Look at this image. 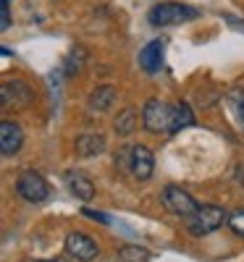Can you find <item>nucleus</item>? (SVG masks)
<instances>
[{"label":"nucleus","mask_w":244,"mask_h":262,"mask_svg":"<svg viewBox=\"0 0 244 262\" xmlns=\"http://www.w3.org/2000/svg\"><path fill=\"white\" fill-rule=\"evenodd\" d=\"M194 123V116L189 111L187 102H176V131H181L184 126H192Z\"/></svg>","instance_id":"f3484780"},{"label":"nucleus","mask_w":244,"mask_h":262,"mask_svg":"<svg viewBox=\"0 0 244 262\" xmlns=\"http://www.w3.org/2000/svg\"><path fill=\"white\" fill-rule=\"evenodd\" d=\"M3 3H11V0H3Z\"/></svg>","instance_id":"5701e85b"},{"label":"nucleus","mask_w":244,"mask_h":262,"mask_svg":"<svg viewBox=\"0 0 244 262\" xmlns=\"http://www.w3.org/2000/svg\"><path fill=\"white\" fill-rule=\"evenodd\" d=\"M87 217H92V221H100V223H110V217L105 212H97V210H84Z\"/></svg>","instance_id":"412c9836"},{"label":"nucleus","mask_w":244,"mask_h":262,"mask_svg":"<svg viewBox=\"0 0 244 262\" xmlns=\"http://www.w3.org/2000/svg\"><path fill=\"white\" fill-rule=\"evenodd\" d=\"M11 27V13H8V3H3V6H0V29H8Z\"/></svg>","instance_id":"aec40b11"},{"label":"nucleus","mask_w":244,"mask_h":262,"mask_svg":"<svg viewBox=\"0 0 244 262\" xmlns=\"http://www.w3.org/2000/svg\"><path fill=\"white\" fill-rule=\"evenodd\" d=\"M39 262H50V259H39Z\"/></svg>","instance_id":"4be33fe9"},{"label":"nucleus","mask_w":244,"mask_h":262,"mask_svg":"<svg viewBox=\"0 0 244 262\" xmlns=\"http://www.w3.org/2000/svg\"><path fill=\"white\" fill-rule=\"evenodd\" d=\"M105 149V137L100 134H82L76 139V152L82 158H90V155H100Z\"/></svg>","instance_id":"f8f14e48"},{"label":"nucleus","mask_w":244,"mask_h":262,"mask_svg":"<svg viewBox=\"0 0 244 262\" xmlns=\"http://www.w3.org/2000/svg\"><path fill=\"white\" fill-rule=\"evenodd\" d=\"M21 142H24V134H21V128L11 121H3L0 123V149H3V155H16L21 149Z\"/></svg>","instance_id":"1a4fd4ad"},{"label":"nucleus","mask_w":244,"mask_h":262,"mask_svg":"<svg viewBox=\"0 0 244 262\" xmlns=\"http://www.w3.org/2000/svg\"><path fill=\"white\" fill-rule=\"evenodd\" d=\"M118 262H150V252L142 247H121Z\"/></svg>","instance_id":"4468645a"},{"label":"nucleus","mask_w":244,"mask_h":262,"mask_svg":"<svg viewBox=\"0 0 244 262\" xmlns=\"http://www.w3.org/2000/svg\"><path fill=\"white\" fill-rule=\"evenodd\" d=\"M66 252H69L71 257H76V259H82V262H90V259L97 257V244L90 236L74 231V233L66 236Z\"/></svg>","instance_id":"0eeeda50"},{"label":"nucleus","mask_w":244,"mask_h":262,"mask_svg":"<svg viewBox=\"0 0 244 262\" xmlns=\"http://www.w3.org/2000/svg\"><path fill=\"white\" fill-rule=\"evenodd\" d=\"M134 123H137V113L131 111V107H126V111H121V116L116 118V131L126 137V134L134 131Z\"/></svg>","instance_id":"dca6fc26"},{"label":"nucleus","mask_w":244,"mask_h":262,"mask_svg":"<svg viewBox=\"0 0 244 262\" xmlns=\"http://www.w3.org/2000/svg\"><path fill=\"white\" fill-rule=\"evenodd\" d=\"M152 168H155L152 152L145 144H134L129 149V170H131V176H134V179L147 181L152 176Z\"/></svg>","instance_id":"423d86ee"},{"label":"nucleus","mask_w":244,"mask_h":262,"mask_svg":"<svg viewBox=\"0 0 244 262\" xmlns=\"http://www.w3.org/2000/svg\"><path fill=\"white\" fill-rule=\"evenodd\" d=\"M231 107L236 111V118H239V123L244 126V92H231Z\"/></svg>","instance_id":"a211bd4d"},{"label":"nucleus","mask_w":244,"mask_h":262,"mask_svg":"<svg viewBox=\"0 0 244 262\" xmlns=\"http://www.w3.org/2000/svg\"><path fill=\"white\" fill-rule=\"evenodd\" d=\"M84 60H87V53H84V48H74L71 53H69V58H66V74L69 76H74V74H79L82 71V66H84Z\"/></svg>","instance_id":"2eb2a0df"},{"label":"nucleus","mask_w":244,"mask_h":262,"mask_svg":"<svg viewBox=\"0 0 244 262\" xmlns=\"http://www.w3.org/2000/svg\"><path fill=\"white\" fill-rule=\"evenodd\" d=\"M16 189H18V194L24 196L27 202H45V200H48V194H50L48 181L42 179L37 170H24V173H21Z\"/></svg>","instance_id":"20e7f679"},{"label":"nucleus","mask_w":244,"mask_h":262,"mask_svg":"<svg viewBox=\"0 0 244 262\" xmlns=\"http://www.w3.org/2000/svg\"><path fill=\"white\" fill-rule=\"evenodd\" d=\"M142 123L152 134H176V105L163 100H147L142 107Z\"/></svg>","instance_id":"f257e3e1"},{"label":"nucleus","mask_w":244,"mask_h":262,"mask_svg":"<svg viewBox=\"0 0 244 262\" xmlns=\"http://www.w3.org/2000/svg\"><path fill=\"white\" fill-rule=\"evenodd\" d=\"M226 221V212H223V207H215V205H202L197 212H194V217H189V231L194 233V236H202V233H210V231H215L220 223Z\"/></svg>","instance_id":"7ed1b4c3"},{"label":"nucleus","mask_w":244,"mask_h":262,"mask_svg":"<svg viewBox=\"0 0 244 262\" xmlns=\"http://www.w3.org/2000/svg\"><path fill=\"white\" fill-rule=\"evenodd\" d=\"M113 102H116V90H113V86H97V90L90 95V111L103 113Z\"/></svg>","instance_id":"ddd939ff"},{"label":"nucleus","mask_w":244,"mask_h":262,"mask_svg":"<svg viewBox=\"0 0 244 262\" xmlns=\"http://www.w3.org/2000/svg\"><path fill=\"white\" fill-rule=\"evenodd\" d=\"M66 184H69L71 194L79 196V200H84V202L95 196V186H92V181L87 179L84 173H79V170H69V173H66Z\"/></svg>","instance_id":"9d476101"},{"label":"nucleus","mask_w":244,"mask_h":262,"mask_svg":"<svg viewBox=\"0 0 244 262\" xmlns=\"http://www.w3.org/2000/svg\"><path fill=\"white\" fill-rule=\"evenodd\" d=\"M229 226H231L239 236H244V210H236L234 215H229Z\"/></svg>","instance_id":"6ab92c4d"},{"label":"nucleus","mask_w":244,"mask_h":262,"mask_svg":"<svg viewBox=\"0 0 244 262\" xmlns=\"http://www.w3.org/2000/svg\"><path fill=\"white\" fill-rule=\"evenodd\" d=\"M163 53H166L163 39H152V42H147V48H142V53H139V66H142L147 74L160 71V66H163Z\"/></svg>","instance_id":"6e6552de"},{"label":"nucleus","mask_w":244,"mask_h":262,"mask_svg":"<svg viewBox=\"0 0 244 262\" xmlns=\"http://www.w3.org/2000/svg\"><path fill=\"white\" fill-rule=\"evenodd\" d=\"M150 24L152 27H171V24H181V21L197 18V11L181 3H160L150 11Z\"/></svg>","instance_id":"f03ea898"},{"label":"nucleus","mask_w":244,"mask_h":262,"mask_svg":"<svg viewBox=\"0 0 244 262\" xmlns=\"http://www.w3.org/2000/svg\"><path fill=\"white\" fill-rule=\"evenodd\" d=\"M163 205L179 217H194V212L199 210V205L179 186H166L163 189Z\"/></svg>","instance_id":"39448f33"},{"label":"nucleus","mask_w":244,"mask_h":262,"mask_svg":"<svg viewBox=\"0 0 244 262\" xmlns=\"http://www.w3.org/2000/svg\"><path fill=\"white\" fill-rule=\"evenodd\" d=\"M29 105L32 102V90L24 84V81H6L3 84V105L8 107V105Z\"/></svg>","instance_id":"9b49d317"}]
</instances>
